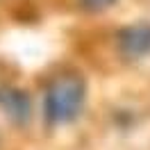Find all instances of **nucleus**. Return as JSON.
<instances>
[{
    "instance_id": "7ed1b4c3",
    "label": "nucleus",
    "mask_w": 150,
    "mask_h": 150,
    "mask_svg": "<svg viewBox=\"0 0 150 150\" xmlns=\"http://www.w3.org/2000/svg\"><path fill=\"white\" fill-rule=\"evenodd\" d=\"M0 109L16 125L28 123L30 116H32V105H30L28 93L21 91V89H14V86H2L0 89Z\"/></svg>"
},
{
    "instance_id": "20e7f679",
    "label": "nucleus",
    "mask_w": 150,
    "mask_h": 150,
    "mask_svg": "<svg viewBox=\"0 0 150 150\" xmlns=\"http://www.w3.org/2000/svg\"><path fill=\"white\" fill-rule=\"evenodd\" d=\"M114 2H116V0H80V5L89 11H103V9H107V7H112Z\"/></svg>"
},
{
    "instance_id": "f257e3e1",
    "label": "nucleus",
    "mask_w": 150,
    "mask_h": 150,
    "mask_svg": "<svg viewBox=\"0 0 150 150\" xmlns=\"http://www.w3.org/2000/svg\"><path fill=\"white\" fill-rule=\"evenodd\" d=\"M86 98V86L84 80L75 73L57 75L55 80L48 84L46 96H43V116L50 125H66L73 123Z\"/></svg>"
},
{
    "instance_id": "f03ea898",
    "label": "nucleus",
    "mask_w": 150,
    "mask_h": 150,
    "mask_svg": "<svg viewBox=\"0 0 150 150\" xmlns=\"http://www.w3.org/2000/svg\"><path fill=\"white\" fill-rule=\"evenodd\" d=\"M118 48L125 57H132V59L150 57V25L139 23V25H130V28L121 30Z\"/></svg>"
}]
</instances>
